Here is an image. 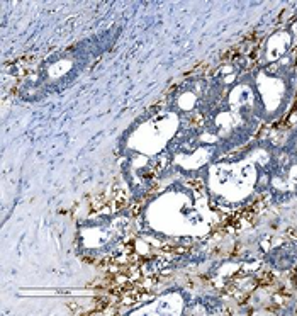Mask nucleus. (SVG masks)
<instances>
[{
  "label": "nucleus",
  "instance_id": "nucleus-1",
  "mask_svg": "<svg viewBox=\"0 0 297 316\" xmlns=\"http://www.w3.org/2000/svg\"><path fill=\"white\" fill-rule=\"evenodd\" d=\"M187 184L190 185V187H194V189H197V190H204V184L200 180H188Z\"/></svg>",
  "mask_w": 297,
  "mask_h": 316
},
{
  "label": "nucleus",
  "instance_id": "nucleus-2",
  "mask_svg": "<svg viewBox=\"0 0 297 316\" xmlns=\"http://www.w3.org/2000/svg\"><path fill=\"white\" fill-rule=\"evenodd\" d=\"M287 233H289V235H292V236L297 240V231H296V230H292V228H290V230H287Z\"/></svg>",
  "mask_w": 297,
  "mask_h": 316
},
{
  "label": "nucleus",
  "instance_id": "nucleus-3",
  "mask_svg": "<svg viewBox=\"0 0 297 316\" xmlns=\"http://www.w3.org/2000/svg\"><path fill=\"white\" fill-rule=\"evenodd\" d=\"M68 306H70V309H71L73 313L77 311V304H75V303H68Z\"/></svg>",
  "mask_w": 297,
  "mask_h": 316
}]
</instances>
